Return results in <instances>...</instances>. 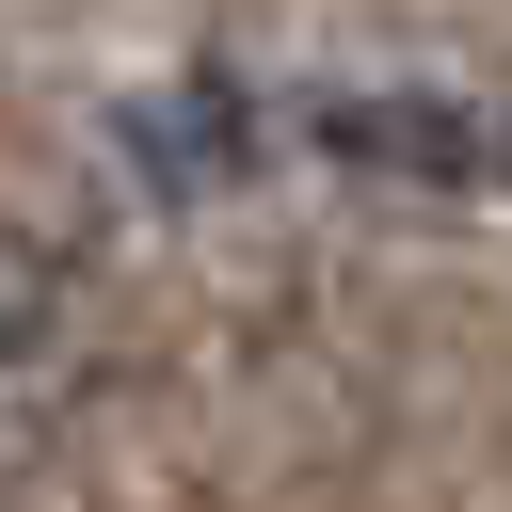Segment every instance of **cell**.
Instances as JSON below:
<instances>
[{"instance_id": "cell-1", "label": "cell", "mask_w": 512, "mask_h": 512, "mask_svg": "<svg viewBox=\"0 0 512 512\" xmlns=\"http://www.w3.org/2000/svg\"><path fill=\"white\" fill-rule=\"evenodd\" d=\"M64 384H80V304H64V272H48V256H16V240H0V432H32Z\"/></svg>"}]
</instances>
